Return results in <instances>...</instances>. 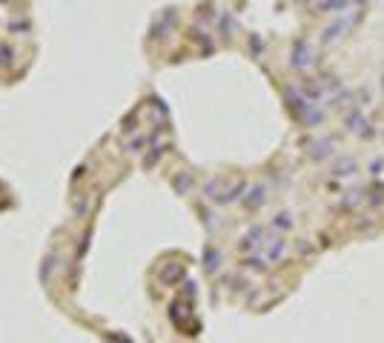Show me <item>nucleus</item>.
<instances>
[{"instance_id": "obj_1", "label": "nucleus", "mask_w": 384, "mask_h": 343, "mask_svg": "<svg viewBox=\"0 0 384 343\" xmlns=\"http://www.w3.org/2000/svg\"><path fill=\"white\" fill-rule=\"evenodd\" d=\"M350 169H356V163H353V160H341L339 169H336V175H350Z\"/></svg>"}]
</instances>
